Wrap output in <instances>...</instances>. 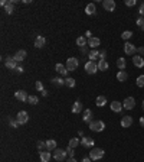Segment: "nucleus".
Wrapping results in <instances>:
<instances>
[{
  "label": "nucleus",
  "instance_id": "nucleus-1",
  "mask_svg": "<svg viewBox=\"0 0 144 162\" xmlns=\"http://www.w3.org/2000/svg\"><path fill=\"white\" fill-rule=\"evenodd\" d=\"M104 155H105V152H104L102 149H100V148H92V149L89 151V158H91L92 161H100Z\"/></svg>",
  "mask_w": 144,
  "mask_h": 162
},
{
  "label": "nucleus",
  "instance_id": "nucleus-2",
  "mask_svg": "<svg viewBox=\"0 0 144 162\" xmlns=\"http://www.w3.org/2000/svg\"><path fill=\"white\" fill-rule=\"evenodd\" d=\"M89 129L92 132H102L105 129V123L101 120H94L92 123H89Z\"/></svg>",
  "mask_w": 144,
  "mask_h": 162
},
{
  "label": "nucleus",
  "instance_id": "nucleus-3",
  "mask_svg": "<svg viewBox=\"0 0 144 162\" xmlns=\"http://www.w3.org/2000/svg\"><path fill=\"white\" fill-rule=\"evenodd\" d=\"M78 65H79L78 58H75V57L68 58V61H66V68H68V71H75V69L78 68Z\"/></svg>",
  "mask_w": 144,
  "mask_h": 162
},
{
  "label": "nucleus",
  "instance_id": "nucleus-4",
  "mask_svg": "<svg viewBox=\"0 0 144 162\" xmlns=\"http://www.w3.org/2000/svg\"><path fill=\"white\" fill-rule=\"evenodd\" d=\"M85 71L88 74H95V73L98 71V64H95L94 61H88L85 64Z\"/></svg>",
  "mask_w": 144,
  "mask_h": 162
},
{
  "label": "nucleus",
  "instance_id": "nucleus-5",
  "mask_svg": "<svg viewBox=\"0 0 144 162\" xmlns=\"http://www.w3.org/2000/svg\"><path fill=\"white\" fill-rule=\"evenodd\" d=\"M54 158H55V161H58V162L65 161V159H66V151L56 148V149H55V152H54Z\"/></svg>",
  "mask_w": 144,
  "mask_h": 162
},
{
  "label": "nucleus",
  "instance_id": "nucleus-6",
  "mask_svg": "<svg viewBox=\"0 0 144 162\" xmlns=\"http://www.w3.org/2000/svg\"><path fill=\"white\" fill-rule=\"evenodd\" d=\"M16 119H17L19 125H25V123H28V120H29V116H28V111H25V110H22V111H19V113H17V116H16Z\"/></svg>",
  "mask_w": 144,
  "mask_h": 162
},
{
  "label": "nucleus",
  "instance_id": "nucleus-7",
  "mask_svg": "<svg viewBox=\"0 0 144 162\" xmlns=\"http://www.w3.org/2000/svg\"><path fill=\"white\" fill-rule=\"evenodd\" d=\"M5 65L9 68V69H16L19 65H17V61L13 58V57H7L6 59H5Z\"/></svg>",
  "mask_w": 144,
  "mask_h": 162
},
{
  "label": "nucleus",
  "instance_id": "nucleus-8",
  "mask_svg": "<svg viewBox=\"0 0 144 162\" xmlns=\"http://www.w3.org/2000/svg\"><path fill=\"white\" fill-rule=\"evenodd\" d=\"M15 97H16V100H19V101H28V99H29L28 93H26L25 90L16 91V93H15Z\"/></svg>",
  "mask_w": 144,
  "mask_h": 162
},
{
  "label": "nucleus",
  "instance_id": "nucleus-9",
  "mask_svg": "<svg viewBox=\"0 0 144 162\" xmlns=\"http://www.w3.org/2000/svg\"><path fill=\"white\" fill-rule=\"evenodd\" d=\"M134 106H135V100H134L133 97H127V99L124 100V103H123V107H124L126 110H133Z\"/></svg>",
  "mask_w": 144,
  "mask_h": 162
},
{
  "label": "nucleus",
  "instance_id": "nucleus-10",
  "mask_svg": "<svg viewBox=\"0 0 144 162\" xmlns=\"http://www.w3.org/2000/svg\"><path fill=\"white\" fill-rule=\"evenodd\" d=\"M102 6H104V9L107 12H114L115 10V2H114V0H104Z\"/></svg>",
  "mask_w": 144,
  "mask_h": 162
},
{
  "label": "nucleus",
  "instance_id": "nucleus-11",
  "mask_svg": "<svg viewBox=\"0 0 144 162\" xmlns=\"http://www.w3.org/2000/svg\"><path fill=\"white\" fill-rule=\"evenodd\" d=\"M137 51V48L133 45V43H130V42H127L126 45H124V52L127 54V55H133L134 52Z\"/></svg>",
  "mask_w": 144,
  "mask_h": 162
},
{
  "label": "nucleus",
  "instance_id": "nucleus-12",
  "mask_svg": "<svg viewBox=\"0 0 144 162\" xmlns=\"http://www.w3.org/2000/svg\"><path fill=\"white\" fill-rule=\"evenodd\" d=\"M133 64H134L135 67H138V68H143V67H144V58H143L141 55H135V57L133 58Z\"/></svg>",
  "mask_w": 144,
  "mask_h": 162
},
{
  "label": "nucleus",
  "instance_id": "nucleus-13",
  "mask_svg": "<svg viewBox=\"0 0 144 162\" xmlns=\"http://www.w3.org/2000/svg\"><path fill=\"white\" fill-rule=\"evenodd\" d=\"M81 145L84 148H92L94 146V139H91V137H82L81 139Z\"/></svg>",
  "mask_w": 144,
  "mask_h": 162
},
{
  "label": "nucleus",
  "instance_id": "nucleus-14",
  "mask_svg": "<svg viewBox=\"0 0 144 162\" xmlns=\"http://www.w3.org/2000/svg\"><path fill=\"white\" fill-rule=\"evenodd\" d=\"M17 62H22L23 59H25L26 58V51L25 49H20V51H17L16 54H15V57H13Z\"/></svg>",
  "mask_w": 144,
  "mask_h": 162
},
{
  "label": "nucleus",
  "instance_id": "nucleus-15",
  "mask_svg": "<svg viewBox=\"0 0 144 162\" xmlns=\"http://www.w3.org/2000/svg\"><path fill=\"white\" fill-rule=\"evenodd\" d=\"M133 125V117L131 116H124V117L121 119V126L123 127H130Z\"/></svg>",
  "mask_w": 144,
  "mask_h": 162
},
{
  "label": "nucleus",
  "instance_id": "nucleus-16",
  "mask_svg": "<svg viewBox=\"0 0 144 162\" xmlns=\"http://www.w3.org/2000/svg\"><path fill=\"white\" fill-rule=\"evenodd\" d=\"M110 106H111V110L115 111V113H120L123 110V103H120V101H112Z\"/></svg>",
  "mask_w": 144,
  "mask_h": 162
},
{
  "label": "nucleus",
  "instance_id": "nucleus-17",
  "mask_svg": "<svg viewBox=\"0 0 144 162\" xmlns=\"http://www.w3.org/2000/svg\"><path fill=\"white\" fill-rule=\"evenodd\" d=\"M82 119H84V122H85V123H88V125L94 122V120H92V111H91L89 109L84 111V117H82Z\"/></svg>",
  "mask_w": 144,
  "mask_h": 162
},
{
  "label": "nucleus",
  "instance_id": "nucleus-18",
  "mask_svg": "<svg viewBox=\"0 0 144 162\" xmlns=\"http://www.w3.org/2000/svg\"><path fill=\"white\" fill-rule=\"evenodd\" d=\"M55 69H56V73H59L61 75H66L68 74V68L62 64H56L55 65Z\"/></svg>",
  "mask_w": 144,
  "mask_h": 162
},
{
  "label": "nucleus",
  "instance_id": "nucleus-19",
  "mask_svg": "<svg viewBox=\"0 0 144 162\" xmlns=\"http://www.w3.org/2000/svg\"><path fill=\"white\" fill-rule=\"evenodd\" d=\"M51 158H52V155H51L49 151H42V152H40V161H42V162H49Z\"/></svg>",
  "mask_w": 144,
  "mask_h": 162
},
{
  "label": "nucleus",
  "instance_id": "nucleus-20",
  "mask_svg": "<svg viewBox=\"0 0 144 162\" xmlns=\"http://www.w3.org/2000/svg\"><path fill=\"white\" fill-rule=\"evenodd\" d=\"M45 43H46V39L43 36H36V39H35V46L36 48H43Z\"/></svg>",
  "mask_w": 144,
  "mask_h": 162
},
{
  "label": "nucleus",
  "instance_id": "nucleus-21",
  "mask_svg": "<svg viewBox=\"0 0 144 162\" xmlns=\"http://www.w3.org/2000/svg\"><path fill=\"white\" fill-rule=\"evenodd\" d=\"M100 43H101V41H100L98 38H94V36H92L91 39H88V45L91 46V48H94V49L97 48V46H100Z\"/></svg>",
  "mask_w": 144,
  "mask_h": 162
},
{
  "label": "nucleus",
  "instance_id": "nucleus-22",
  "mask_svg": "<svg viewBox=\"0 0 144 162\" xmlns=\"http://www.w3.org/2000/svg\"><path fill=\"white\" fill-rule=\"evenodd\" d=\"M95 103H97L98 107H104V106L107 104V97H105V96H98V97H97V101H95Z\"/></svg>",
  "mask_w": 144,
  "mask_h": 162
},
{
  "label": "nucleus",
  "instance_id": "nucleus-23",
  "mask_svg": "<svg viewBox=\"0 0 144 162\" xmlns=\"http://www.w3.org/2000/svg\"><path fill=\"white\" fill-rule=\"evenodd\" d=\"M126 65H127V61H126V58H118V59H117V67H118L120 69H121V71H124Z\"/></svg>",
  "mask_w": 144,
  "mask_h": 162
},
{
  "label": "nucleus",
  "instance_id": "nucleus-24",
  "mask_svg": "<svg viewBox=\"0 0 144 162\" xmlns=\"http://www.w3.org/2000/svg\"><path fill=\"white\" fill-rule=\"evenodd\" d=\"M46 149L48 151H55L56 149V142L54 141V139H49V141L46 142Z\"/></svg>",
  "mask_w": 144,
  "mask_h": 162
},
{
  "label": "nucleus",
  "instance_id": "nucleus-25",
  "mask_svg": "<svg viewBox=\"0 0 144 162\" xmlns=\"http://www.w3.org/2000/svg\"><path fill=\"white\" fill-rule=\"evenodd\" d=\"M82 111V104L81 101H75L74 106H72V113H81Z\"/></svg>",
  "mask_w": 144,
  "mask_h": 162
},
{
  "label": "nucleus",
  "instance_id": "nucleus-26",
  "mask_svg": "<svg viewBox=\"0 0 144 162\" xmlns=\"http://www.w3.org/2000/svg\"><path fill=\"white\" fill-rule=\"evenodd\" d=\"M108 62L105 61V59H100V62H98V69H101V71H107L108 69Z\"/></svg>",
  "mask_w": 144,
  "mask_h": 162
},
{
  "label": "nucleus",
  "instance_id": "nucleus-27",
  "mask_svg": "<svg viewBox=\"0 0 144 162\" xmlns=\"http://www.w3.org/2000/svg\"><path fill=\"white\" fill-rule=\"evenodd\" d=\"M100 57V52L97 51V49H92L91 52H88V58H89V61H95Z\"/></svg>",
  "mask_w": 144,
  "mask_h": 162
},
{
  "label": "nucleus",
  "instance_id": "nucleus-28",
  "mask_svg": "<svg viewBox=\"0 0 144 162\" xmlns=\"http://www.w3.org/2000/svg\"><path fill=\"white\" fill-rule=\"evenodd\" d=\"M85 13L89 15V16L94 15V13H95V5H94V3H89V5L85 7Z\"/></svg>",
  "mask_w": 144,
  "mask_h": 162
},
{
  "label": "nucleus",
  "instance_id": "nucleus-29",
  "mask_svg": "<svg viewBox=\"0 0 144 162\" xmlns=\"http://www.w3.org/2000/svg\"><path fill=\"white\" fill-rule=\"evenodd\" d=\"M79 143H81V141H79L78 137H72V139H69V145H68V146H71V148H77Z\"/></svg>",
  "mask_w": 144,
  "mask_h": 162
},
{
  "label": "nucleus",
  "instance_id": "nucleus-30",
  "mask_svg": "<svg viewBox=\"0 0 144 162\" xmlns=\"http://www.w3.org/2000/svg\"><path fill=\"white\" fill-rule=\"evenodd\" d=\"M127 78H128V75H127L126 71H120V73L117 74V80H118V81H127Z\"/></svg>",
  "mask_w": 144,
  "mask_h": 162
},
{
  "label": "nucleus",
  "instance_id": "nucleus-31",
  "mask_svg": "<svg viewBox=\"0 0 144 162\" xmlns=\"http://www.w3.org/2000/svg\"><path fill=\"white\" fill-rule=\"evenodd\" d=\"M65 85H66V87H69V88L75 87V80L72 78V77H66V78H65Z\"/></svg>",
  "mask_w": 144,
  "mask_h": 162
},
{
  "label": "nucleus",
  "instance_id": "nucleus-32",
  "mask_svg": "<svg viewBox=\"0 0 144 162\" xmlns=\"http://www.w3.org/2000/svg\"><path fill=\"white\" fill-rule=\"evenodd\" d=\"M13 6H15V5H13L12 2H9V3L5 6V12H6L7 15H12V13L15 12V7H13Z\"/></svg>",
  "mask_w": 144,
  "mask_h": 162
},
{
  "label": "nucleus",
  "instance_id": "nucleus-33",
  "mask_svg": "<svg viewBox=\"0 0 144 162\" xmlns=\"http://www.w3.org/2000/svg\"><path fill=\"white\" fill-rule=\"evenodd\" d=\"M87 43H88V41H87L85 36H79V38L77 39V45H79L81 48H82V46H87Z\"/></svg>",
  "mask_w": 144,
  "mask_h": 162
},
{
  "label": "nucleus",
  "instance_id": "nucleus-34",
  "mask_svg": "<svg viewBox=\"0 0 144 162\" xmlns=\"http://www.w3.org/2000/svg\"><path fill=\"white\" fill-rule=\"evenodd\" d=\"M52 83H54L55 85H58V87H62V85H65V80H63V78H59V77L54 78V80H52Z\"/></svg>",
  "mask_w": 144,
  "mask_h": 162
},
{
  "label": "nucleus",
  "instance_id": "nucleus-35",
  "mask_svg": "<svg viewBox=\"0 0 144 162\" xmlns=\"http://www.w3.org/2000/svg\"><path fill=\"white\" fill-rule=\"evenodd\" d=\"M38 101H39V99H38L36 96H29V99H28V103H29V104H32V106L38 104Z\"/></svg>",
  "mask_w": 144,
  "mask_h": 162
},
{
  "label": "nucleus",
  "instance_id": "nucleus-36",
  "mask_svg": "<svg viewBox=\"0 0 144 162\" xmlns=\"http://www.w3.org/2000/svg\"><path fill=\"white\" fill-rule=\"evenodd\" d=\"M131 36H133V32H131V31H124V32L121 33V38H123V39H130Z\"/></svg>",
  "mask_w": 144,
  "mask_h": 162
},
{
  "label": "nucleus",
  "instance_id": "nucleus-37",
  "mask_svg": "<svg viewBox=\"0 0 144 162\" xmlns=\"http://www.w3.org/2000/svg\"><path fill=\"white\" fill-rule=\"evenodd\" d=\"M35 88H36L38 91H40V93L45 90V88H43V84H42V81H36V84H35Z\"/></svg>",
  "mask_w": 144,
  "mask_h": 162
},
{
  "label": "nucleus",
  "instance_id": "nucleus-38",
  "mask_svg": "<svg viewBox=\"0 0 144 162\" xmlns=\"http://www.w3.org/2000/svg\"><path fill=\"white\" fill-rule=\"evenodd\" d=\"M9 123H10L12 127H19V122H17V119H10V117H9Z\"/></svg>",
  "mask_w": 144,
  "mask_h": 162
},
{
  "label": "nucleus",
  "instance_id": "nucleus-39",
  "mask_svg": "<svg viewBox=\"0 0 144 162\" xmlns=\"http://www.w3.org/2000/svg\"><path fill=\"white\" fill-rule=\"evenodd\" d=\"M137 25H138V26L144 31V17H143V16H140V17L137 19Z\"/></svg>",
  "mask_w": 144,
  "mask_h": 162
},
{
  "label": "nucleus",
  "instance_id": "nucleus-40",
  "mask_svg": "<svg viewBox=\"0 0 144 162\" xmlns=\"http://www.w3.org/2000/svg\"><path fill=\"white\" fill-rule=\"evenodd\" d=\"M135 83H137V85H138V87H144V75H140V77L137 78V81H135Z\"/></svg>",
  "mask_w": 144,
  "mask_h": 162
},
{
  "label": "nucleus",
  "instance_id": "nucleus-41",
  "mask_svg": "<svg viewBox=\"0 0 144 162\" xmlns=\"http://www.w3.org/2000/svg\"><path fill=\"white\" fill-rule=\"evenodd\" d=\"M36 146H38V149H39V151H40V152H42V149H43V148H46V142H45V143H43V142H42V141H39V142H38V145H36Z\"/></svg>",
  "mask_w": 144,
  "mask_h": 162
},
{
  "label": "nucleus",
  "instance_id": "nucleus-42",
  "mask_svg": "<svg viewBox=\"0 0 144 162\" xmlns=\"http://www.w3.org/2000/svg\"><path fill=\"white\" fill-rule=\"evenodd\" d=\"M66 153L69 155V158H74V148L68 146V149H66Z\"/></svg>",
  "mask_w": 144,
  "mask_h": 162
},
{
  "label": "nucleus",
  "instance_id": "nucleus-43",
  "mask_svg": "<svg viewBox=\"0 0 144 162\" xmlns=\"http://www.w3.org/2000/svg\"><path fill=\"white\" fill-rule=\"evenodd\" d=\"M137 3V0H127V2H126V5L128 6V7H131V6H134Z\"/></svg>",
  "mask_w": 144,
  "mask_h": 162
},
{
  "label": "nucleus",
  "instance_id": "nucleus-44",
  "mask_svg": "<svg viewBox=\"0 0 144 162\" xmlns=\"http://www.w3.org/2000/svg\"><path fill=\"white\" fill-rule=\"evenodd\" d=\"M138 13H140V15H141V16L144 17V3H143V5H140V9H138Z\"/></svg>",
  "mask_w": 144,
  "mask_h": 162
},
{
  "label": "nucleus",
  "instance_id": "nucleus-45",
  "mask_svg": "<svg viewBox=\"0 0 144 162\" xmlns=\"http://www.w3.org/2000/svg\"><path fill=\"white\" fill-rule=\"evenodd\" d=\"M137 52L140 55H144V46H140V48H137Z\"/></svg>",
  "mask_w": 144,
  "mask_h": 162
},
{
  "label": "nucleus",
  "instance_id": "nucleus-46",
  "mask_svg": "<svg viewBox=\"0 0 144 162\" xmlns=\"http://www.w3.org/2000/svg\"><path fill=\"white\" fill-rule=\"evenodd\" d=\"M105 54H107L105 51H101V54H100V57H101V58H100V59H105Z\"/></svg>",
  "mask_w": 144,
  "mask_h": 162
},
{
  "label": "nucleus",
  "instance_id": "nucleus-47",
  "mask_svg": "<svg viewBox=\"0 0 144 162\" xmlns=\"http://www.w3.org/2000/svg\"><path fill=\"white\" fill-rule=\"evenodd\" d=\"M16 73H20V74H22V73H23V68H22V67H20V65H19V67H17V68H16Z\"/></svg>",
  "mask_w": 144,
  "mask_h": 162
},
{
  "label": "nucleus",
  "instance_id": "nucleus-48",
  "mask_svg": "<svg viewBox=\"0 0 144 162\" xmlns=\"http://www.w3.org/2000/svg\"><path fill=\"white\" fill-rule=\"evenodd\" d=\"M7 3H9V2H7V0H2V2H0V5H2L3 7H5V6H6Z\"/></svg>",
  "mask_w": 144,
  "mask_h": 162
},
{
  "label": "nucleus",
  "instance_id": "nucleus-49",
  "mask_svg": "<svg viewBox=\"0 0 144 162\" xmlns=\"http://www.w3.org/2000/svg\"><path fill=\"white\" fill-rule=\"evenodd\" d=\"M85 36H87L88 39H91V38H92V36H91V32H89V31H87V32H85Z\"/></svg>",
  "mask_w": 144,
  "mask_h": 162
},
{
  "label": "nucleus",
  "instance_id": "nucleus-50",
  "mask_svg": "<svg viewBox=\"0 0 144 162\" xmlns=\"http://www.w3.org/2000/svg\"><path fill=\"white\" fill-rule=\"evenodd\" d=\"M140 125H141V127H144V116L140 119Z\"/></svg>",
  "mask_w": 144,
  "mask_h": 162
},
{
  "label": "nucleus",
  "instance_id": "nucleus-51",
  "mask_svg": "<svg viewBox=\"0 0 144 162\" xmlns=\"http://www.w3.org/2000/svg\"><path fill=\"white\" fill-rule=\"evenodd\" d=\"M66 162H77V159L75 158H69V159H66Z\"/></svg>",
  "mask_w": 144,
  "mask_h": 162
},
{
  "label": "nucleus",
  "instance_id": "nucleus-52",
  "mask_svg": "<svg viewBox=\"0 0 144 162\" xmlns=\"http://www.w3.org/2000/svg\"><path fill=\"white\" fill-rule=\"evenodd\" d=\"M81 162H91V158H84Z\"/></svg>",
  "mask_w": 144,
  "mask_h": 162
},
{
  "label": "nucleus",
  "instance_id": "nucleus-53",
  "mask_svg": "<svg viewBox=\"0 0 144 162\" xmlns=\"http://www.w3.org/2000/svg\"><path fill=\"white\" fill-rule=\"evenodd\" d=\"M42 96H43V97H45V96H48V91H46V90H43V91H42Z\"/></svg>",
  "mask_w": 144,
  "mask_h": 162
},
{
  "label": "nucleus",
  "instance_id": "nucleus-54",
  "mask_svg": "<svg viewBox=\"0 0 144 162\" xmlns=\"http://www.w3.org/2000/svg\"><path fill=\"white\" fill-rule=\"evenodd\" d=\"M143 109H144V101H143Z\"/></svg>",
  "mask_w": 144,
  "mask_h": 162
}]
</instances>
